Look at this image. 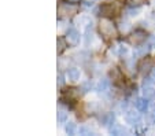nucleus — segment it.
Listing matches in <instances>:
<instances>
[{
    "mask_svg": "<svg viewBox=\"0 0 155 136\" xmlns=\"http://www.w3.org/2000/svg\"><path fill=\"white\" fill-rule=\"evenodd\" d=\"M100 29L104 33L106 36H114V28H113L111 22L107 21V19H103L102 24H100Z\"/></svg>",
    "mask_w": 155,
    "mask_h": 136,
    "instance_id": "1",
    "label": "nucleus"
},
{
    "mask_svg": "<svg viewBox=\"0 0 155 136\" xmlns=\"http://www.w3.org/2000/svg\"><path fill=\"white\" fill-rule=\"evenodd\" d=\"M144 96H146L147 99H152L155 96V89L152 88V87H146V89H144Z\"/></svg>",
    "mask_w": 155,
    "mask_h": 136,
    "instance_id": "2",
    "label": "nucleus"
},
{
    "mask_svg": "<svg viewBox=\"0 0 155 136\" xmlns=\"http://www.w3.org/2000/svg\"><path fill=\"white\" fill-rule=\"evenodd\" d=\"M136 106H137V109L140 110V111H146L147 110V101L146 99H137Z\"/></svg>",
    "mask_w": 155,
    "mask_h": 136,
    "instance_id": "3",
    "label": "nucleus"
},
{
    "mask_svg": "<svg viewBox=\"0 0 155 136\" xmlns=\"http://www.w3.org/2000/svg\"><path fill=\"white\" fill-rule=\"evenodd\" d=\"M128 121H129V122L139 121V115H137V114H129V115H128Z\"/></svg>",
    "mask_w": 155,
    "mask_h": 136,
    "instance_id": "4",
    "label": "nucleus"
},
{
    "mask_svg": "<svg viewBox=\"0 0 155 136\" xmlns=\"http://www.w3.org/2000/svg\"><path fill=\"white\" fill-rule=\"evenodd\" d=\"M148 120H150V124H155V113H152V114H150Z\"/></svg>",
    "mask_w": 155,
    "mask_h": 136,
    "instance_id": "5",
    "label": "nucleus"
},
{
    "mask_svg": "<svg viewBox=\"0 0 155 136\" xmlns=\"http://www.w3.org/2000/svg\"><path fill=\"white\" fill-rule=\"evenodd\" d=\"M130 4H141L144 2V0H128Z\"/></svg>",
    "mask_w": 155,
    "mask_h": 136,
    "instance_id": "6",
    "label": "nucleus"
},
{
    "mask_svg": "<svg viewBox=\"0 0 155 136\" xmlns=\"http://www.w3.org/2000/svg\"><path fill=\"white\" fill-rule=\"evenodd\" d=\"M150 41H151V45H152V47H155V36H152Z\"/></svg>",
    "mask_w": 155,
    "mask_h": 136,
    "instance_id": "7",
    "label": "nucleus"
},
{
    "mask_svg": "<svg viewBox=\"0 0 155 136\" xmlns=\"http://www.w3.org/2000/svg\"><path fill=\"white\" fill-rule=\"evenodd\" d=\"M152 78H154V80H155V68L152 69Z\"/></svg>",
    "mask_w": 155,
    "mask_h": 136,
    "instance_id": "8",
    "label": "nucleus"
}]
</instances>
